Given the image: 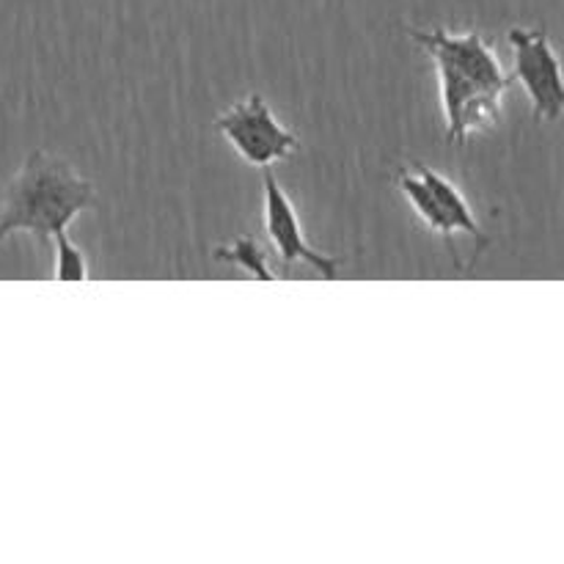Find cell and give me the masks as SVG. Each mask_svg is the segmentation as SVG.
Segmentation results:
<instances>
[{
    "instance_id": "cell-3",
    "label": "cell",
    "mask_w": 564,
    "mask_h": 564,
    "mask_svg": "<svg viewBox=\"0 0 564 564\" xmlns=\"http://www.w3.org/2000/svg\"><path fill=\"white\" fill-rule=\"evenodd\" d=\"M215 130L253 169H273L301 149V138L273 113L262 94H248L215 116Z\"/></svg>"
},
{
    "instance_id": "cell-5",
    "label": "cell",
    "mask_w": 564,
    "mask_h": 564,
    "mask_svg": "<svg viewBox=\"0 0 564 564\" xmlns=\"http://www.w3.org/2000/svg\"><path fill=\"white\" fill-rule=\"evenodd\" d=\"M262 171L264 235H268L270 248L279 253V262L284 264L286 270L295 268V264H306V268L317 270L323 279H339L341 268H345V259L334 257V253L317 251V248L306 240V231H303L297 207L292 204V198L286 196L284 187H281L279 176L273 174V169Z\"/></svg>"
},
{
    "instance_id": "cell-1",
    "label": "cell",
    "mask_w": 564,
    "mask_h": 564,
    "mask_svg": "<svg viewBox=\"0 0 564 564\" xmlns=\"http://www.w3.org/2000/svg\"><path fill=\"white\" fill-rule=\"evenodd\" d=\"M408 36L430 55L438 75L446 141L466 143L471 132L496 119L512 77L496 50L477 31L449 28H405Z\"/></svg>"
},
{
    "instance_id": "cell-9",
    "label": "cell",
    "mask_w": 564,
    "mask_h": 564,
    "mask_svg": "<svg viewBox=\"0 0 564 564\" xmlns=\"http://www.w3.org/2000/svg\"><path fill=\"white\" fill-rule=\"evenodd\" d=\"M55 242V264H53V275L58 281H86L88 279V262L86 253L69 240L66 231H58L53 237Z\"/></svg>"
},
{
    "instance_id": "cell-2",
    "label": "cell",
    "mask_w": 564,
    "mask_h": 564,
    "mask_svg": "<svg viewBox=\"0 0 564 564\" xmlns=\"http://www.w3.org/2000/svg\"><path fill=\"white\" fill-rule=\"evenodd\" d=\"M97 207V191L64 158L36 149L25 158L0 198V240L31 231L42 246L72 220Z\"/></svg>"
},
{
    "instance_id": "cell-8",
    "label": "cell",
    "mask_w": 564,
    "mask_h": 564,
    "mask_svg": "<svg viewBox=\"0 0 564 564\" xmlns=\"http://www.w3.org/2000/svg\"><path fill=\"white\" fill-rule=\"evenodd\" d=\"M213 259L215 262L235 264V268L246 270V273L253 275V279H262V281L275 279V273L270 270V262H268V251H264V248L248 235L237 237L235 242H226V246L215 248Z\"/></svg>"
},
{
    "instance_id": "cell-4",
    "label": "cell",
    "mask_w": 564,
    "mask_h": 564,
    "mask_svg": "<svg viewBox=\"0 0 564 564\" xmlns=\"http://www.w3.org/2000/svg\"><path fill=\"white\" fill-rule=\"evenodd\" d=\"M512 50V80L521 83L532 102L534 119L556 121L564 110L562 64L549 33L540 28L516 25L507 31Z\"/></svg>"
},
{
    "instance_id": "cell-7",
    "label": "cell",
    "mask_w": 564,
    "mask_h": 564,
    "mask_svg": "<svg viewBox=\"0 0 564 564\" xmlns=\"http://www.w3.org/2000/svg\"><path fill=\"white\" fill-rule=\"evenodd\" d=\"M394 182H397V187H400L402 196H405V202L413 207V213L424 220V226L433 231H438L441 240L452 248V253H457L455 231H452V226H449V220H446L444 209H441L438 198H435L433 191L424 185V180L416 174V169H413V165H400V169L394 171Z\"/></svg>"
},
{
    "instance_id": "cell-6",
    "label": "cell",
    "mask_w": 564,
    "mask_h": 564,
    "mask_svg": "<svg viewBox=\"0 0 564 564\" xmlns=\"http://www.w3.org/2000/svg\"><path fill=\"white\" fill-rule=\"evenodd\" d=\"M411 165L416 169V174L422 176L424 185L433 191V196L438 198V204H441V209H444L446 220H449L452 231H455V235L474 237V240H479V248L488 246V235H485L482 224H479L477 209H474L471 202L463 196L460 187H457L449 176H444V174H438L435 169H430V165H424V163H411Z\"/></svg>"
}]
</instances>
